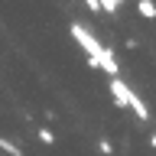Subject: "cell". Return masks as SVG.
<instances>
[{"label": "cell", "instance_id": "obj_9", "mask_svg": "<svg viewBox=\"0 0 156 156\" xmlns=\"http://www.w3.org/2000/svg\"><path fill=\"white\" fill-rule=\"evenodd\" d=\"M104 10H107V13H117V10H120V3H117V0H104Z\"/></svg>", "mask_w": 156, "mask_h": 156}, {"label": "cell", "instance_id": "obj_3", "mask_svg": "<svg viewBox=\"0 0 156 156\" xmlns=\"http://www.w3.org/2000/svg\"><path fill=\"white\" fill-rule=\"evenodd\" d=\"M101 68H104L107 75H111V81H114V78H120V65H117L114 49H104V55H101Z\"/></svg>", "mask_w": 156, "mask_h": 156}, {"label": "cell", "instance_id": "obj_7", "mask_svg": "<svg viewBox=\"0 0 156 156\" xmlns=\"http://www.w3.org/2000/svg\"><path fill=\"white\" fill-rule=\"evenodd\" d=\"M39 140H42L46 146H52V143H55V136H52V130H46V127L39 130Z\"/></svg>", "mask_w": 156, "mask_h": 156}, {"label": "cell", "instance_id": "obj_2", "mask_svg": "<svg viewBox=\"0 0 156 156\" xmlns=\"http://www.w3.org/2000/svg\"><path fill=\"white\" fill-rule=\"evenodd\" d=\"M111 94H114V104L117 107H130V101H133V91L127 88L124 78H114V81H111Z\"/></svg>", "mask_w": 156, "mask_h": 156}, {"label": "cell", "instance_id": "obj_6", "mask_svg": "<svg viewBox=\"0 0 156 156\" xmlns=\"http://www.w3.org/2000/svg\"><path fill=\"white\" fill-rule=\"evenodd\" d=\"M0 146H3V153H10V156H23V150H20L13 140H0Z\"/></svg>", "mask_w": 156, "mask_h": 156}, {"label": "cell", "instance_id": "obj_8", "mask_svg": "<svg viewBox=\"0 0 156 156\" xmlns=\"http://www.w3.org/2000/svg\"><path fill=\"white\" fill-rule=\"evenodd\" d=\"M98 150H101L104 156H111V153H114V146H111V140H98Z\"/></svg>", "mask_w": 156, "mask_h": 156}, {"label": "cell", "instance_id": "obj_10", "mask_svg": "<svg viewBox=\"0 0 156 156\" xmlns=\"http://www.w3.org/2000/svg\"><path fill=\"white\" fill-rule=\"evenodd\" d=\"M150 146H153V150H156V133H153V136H150Z\"/></svg>", "mask_w": 156, "mask_h": 156}, {"label": "cell", "instance_id": "obj_5", "mask_svg": "<svg viewBox=\"0 0 156 156\" xmlns=\"http://www.w3.org/2000/svg\"><path fill=\"white\" fill-rule=\"evenodd\" d=\"M136 10H140L146 20H153V16H156V3H153V0H140V3H136Z\"/></svg>", "mask_w": 156, "mask_h": 156}, {"label": "cell", "instance_id": "obj_1", "mask_svg": "<svg viewBox=\"0 0 156 156\" xmlns=\"http://www.w3.org/2000/svg\"><path fill=\"white\" fill-rule=\"evenodd\" d=\"M72 39L88 52V58H101V55H104V49H107V46H101V42H98V39L81 26V23H72Z\"/></svg>", "mask_w": 156, "mask_h": 156}, {"label": "cell", "instance_id": "obj_4", "mask_svg": "<svg viewBox=\"0 0 156 156\" xmlns=\"http://www.w3.org/2000/svg\"><path fill=\"white\" fill-rule=\"evenodd\" d=\"M130 107H133V111H136V117H140L143 124H146V120H150V111H146V104H143V101H140V98H136V91H133V101H130Z\"/></svg>", "mask_w": 156, "mask_h": 156}]
</instances>
